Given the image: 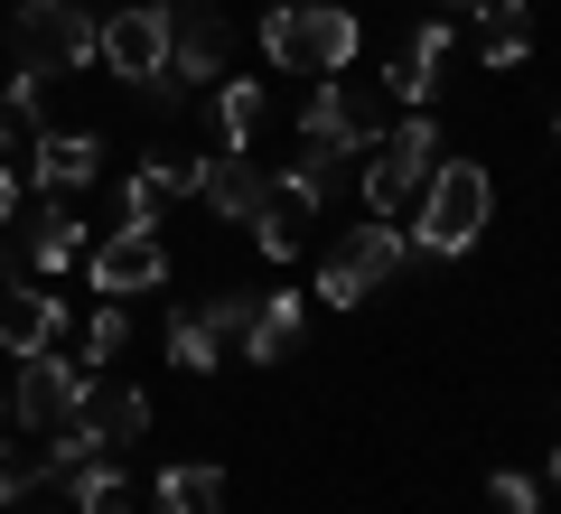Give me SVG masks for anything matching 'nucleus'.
Listing matches in <instances>:
<instances>
[{
  "label": "nucleus",
  "mask_w": 561,
  "mask_h": 514,
  "mask_svg": "<svg viewBox=\"0 0 561 514\" xmlns=\"http://www.w3.org/2000/svg\"><path fill=\"white\" fill-rule=\"evenodd\" d=\"M486 495H496L505 514H542V477H524V468H496V477H486Z\"/></svg>",
  "instance_id": "nucleus-28"
},
{
  "label": "nucleus",
  "mask_w": 561,
  "mask_h": 514,
  "mask_svg": "<svg viewBox=\"0 0 561 514\" xmlns=\"http://www.w3.org/2000/svg\"><path fill=\"white\" fill-rule=\"evenodd\" d=\"M542 477H552V487H561V449H552V458H542Z\"/></svg>",
  "instance_id": "nucleus-32"
},
{
  "label": "nucleus",
  "mask_w": 561,
  "mask_h": 514,
  "mask_svg": "<svg viewBox=\"0 0 561 514\" xmlns=\"http://www.w3.org/2000/svg\"><path fill=\"white\" fill-rule=\"evenodd\" d=\"M449 47H459V28H449V10H431V20H421L412 38H402L393 57H383V76H375V84H383L393 103H412V113H421V103L440 94V66H449Z\"/></svg>",
  "instance_id": "nucleus-11"
},
{
  "label": "nucleus",
  "mask_w": 561,
  "mask_h": 514,
  "mask_svg": "<svg viewBox=\"0 0 561 514\" xmlns=\"http://www.w3.org/2000/svg\"><path fill=\"white\" fill-rule=\"evenodd\" d=\"M84 272H94V299H140L169 281V243L150 235V225H113V235L84 253Z\"/></svg>",
  "instance_id": "nucleus-9"
},
{
  "label": "nucleus",
  "mask_w": 561,
  "mask_h": 514,
  "mask_svg": "<svg viewBox=\"0 0 561 514\" xmlns=\"http://www.w3.org/2000/svg\"><path fill=\"white\" fill-rule=\"evenodd\" d=\"M122 346H131V318H122V299H103V309L84 318V336H76V365L94 375V365H113Z\"/></svg>",
  "instance_id": "nucleus-25"
},
{
  "label": "nucleus",
  "mask_w": 561,
  "mask_h": 514,
  "mask_svg": "<svg viewBox=\"0 0 561 514\" xmlns=\"http://www.w3.org/2000/svg\"><path fill=\"white\" fill-rule=\"evenodd\" d=\"M179 197H197V159L187 150H160V159H140L131 179H122V216L113 225H150V235H160V216Z\"/></svg>",
  "instance_id": "nucleus-12"
},
{
  "label": "nucleus",
  "mask_w": 561,
  "mask_h": 514,
  "mask_svg": "<svg viewBox=\"0 0 561 514\" xmlns=\"http://www.w3.org/2000/svg\"><path fill=\"white\" fill-rule=\"evenodd\" d=\"M243 318H253V299H197V309L169 318V365L179 375H216L225 346L243 336Z\"/></svg>",
  "instance_id": "nucleus-10"
},
{
  "label": "nucleus",
  "mask_w": 561,
  "mask_h": 514,
  "mask_svg": "<svg viewBox=\"0 0 561 514\" xmlns=\"http://www.w3.org/2000/svg\"><path fill=\"white\" fill-rule=\"evenodd\" d=\"M486 216H496V179H486L478 159H440V169H431V187H421V206H412V253H421V262L478 253Z\"/></svg>",
  "instance_id": "nucleus-1"
},
{
  "label": "nucleus",
  "mask_w": 561,
  "mask_h": 514,
  "mask_svg": "<svg viewBox=\"0 0 561 514\" xmlns=\"http://www.w3.org/2000/svg\"><path fill=\"white\" fill-rule=\"evenodd\" d=\"M94 66H113L122 84H150L169 66V0H122L94 28Z\"/></svg>",
  "instance_id": "nucleus-8"
},
{
  "label": "nucleus",
  "mask_w": 561,
  "mask_h": 514,
  "mask_svg": "<svg viewBox=\"0 0 561 514\" xmlns=\"http://www.w3.org/2000/svg\"><path fill=\"white\" fill-rule=\"evenodd\" d=\"M346 159H356V150H328V140H309V150L290 159V169H280L272 187H280V197H290V206L309 216V206H328V197L346 187Z\"/></svg>",
  "instance_id": "nucleus-18"
},
{
  "label": "nucleus",
  "mask_w": 561,
  "mask_h": 514,
  "mask_svg": "<svg viewBox=\"0 0 561 514\" xmlns=\"http://www.w3.org/2000/svg\"><path fill=\"white\" fill-rule=\"evenodd\" d=\"M319 299H328V309H356V299H365V281L346 272L337 253H328V262H319Z\"/></svg>",
  "instance_id": "nucleus-29"
},
{
  "label": "nucleus",
  "mask_w": 561,
  "mask_h": 514,
  "mask_svg": "<svg viewBox=\"0 0 561 514\" xmlns=\"http://www.w3.org/2000/svg\"><path fill=\"white\" fill-rule=\"evenodd\" d=\"M28 169H38L47 197H76V187L103 179V140L94 132H38V140H28Z\"/></svg>",
  "instance_id": "nucleus-16"
},
{
  "label": "nucleus",
  "mask_w": 561,
  "mask_h": 514,
  "mask_svg": "<svg viewBox=\"0 0 561 514\" xmlns=\"http://www.w3.org/2000/svg\"><path fill=\"white\" fill-rule=\"evenodd\" d=\"M84 393H94V375H84L76 356H57V346H38V356H20V384L0 393V421H20V431H57V421L84 412Z\"/></svg>",
  "instance_id": "nucleus-5"
},
{
  "label": "nucleus",
  "mask_w": 561,
  "mask_h": 514,
  "mask_svg": "<svg viewBox=\"0 0 561 514\" xmlns=\"http://www.w3.org/2000/svg\"><path fill=\"white\" fill-rule=\"evenodd\" d=\"M57 336H66V299L47 281H0V346L10 356H38Z\"/></svg>",
  "instance_id": "nucleus-13"
},
{
  "label": "nucleus",
  "mask_w": 561,
  "mask_h": 514,
  "mask_svg": "<svg viewBox=\"0 0 561 514\" xmlns=\"http://www.w3.org/2000/svg\"><path fill=\"white\" fill-rule=\"evenodd\" d=\"M300 225H309V216L272 187V197L253 206V253H262V262H300Z\"/></svg>",
  "instance_id": "nucleus-24"
},
{
  "label": "nucleus",
  "mask_w": 561,
  "mask_h": 514,
  "mask_svg": "<svg viewBox=\"0 0 561 514\" xmlns=\"http://www.w3.org/2000/svg\"><path fill=\"white\" fill-rule=\"evenodd\" d=\"M0 281H10V253H0Z\"/></svg>",
  "instance_id": "nucleus-34"
},
{
  "label": "nucleus",
  "mask_w": 561,
  "mask_h": 514,
  "mask_svg": "<svg viewBox=\"0 0 561 514\" xmlns=\"http://www.w3.org/2000/svg\"><path fill=\"white\" fill-rule=\"evenodd\" d=\"M542 514H561V505H542Z\"/></svg>",
  "instance_id": "nucleus-35"
},
{
  "label": "nucleus",
  "mask_w": 561,
  "mask_h": 514,
  "mask_svg": "<svg viewBox=\"0 0 561 514\" xmlns=\"http://www.w3.org/2000/svg\"><path fill=\"white\" fill-rule=\"evenodd\" d=\"M0 431H10V421H0Z\"/></svg>",
  "instance_id": "nucleus-36"
},
{
  "label": "nucleus",
  "mask_w": 561,
  "mask_h": 514,
  "mask_svg": "<svg viewBox=\"0 0 561 514\" xmlns=\"http://www.w3.org/2000/svg\"><path fill=\"white\" fill-rule=\"evenodd\" d=\"M534 57V20L505 10V20H478V66H524Z\"/></svg>",
  "instance_id": "nucleus-26"
},
{
  "label": "nucleus",
  "mask_w": 561,
  "mask_h": 514,
  "mask_svg": "<svg viewBox=\"0 0 561 514\" xmlns=\"http://www.w3.org/2000/svg\"><path fill=\"white\" fill-rule=\"evenodd\" d=\"M47 477H66L57 449H28V458H20V449H0V505H10V495H38Z\"/></svg>",
  "instance_id": "nucleus-27"
},
{
  "label": "nucleus",
  "mask_w": 561,
  "mask_h": 514,
  "mask_svg": "<svg viewBox=\"0 0 561 514\" xmlns=\"http://www.w3.org/2000/svg\"><path fill=\"white\" fill-rule=\"evenodd\" d=\"M337 262H346V272H356L365 281V290H383V281H402V272H412V235H402V225L393 216H375V225H346V243H337Z\"/></svg>",
  "instance_id": "nucleus-17"
},
{
  "label": "nucleus",
  "mask_w": 561,
  "mask_h": 514,
  "mask_svg": "<svg viewBox=\"0 0 561 514\" xmlns=\"http://www.w3.org/2000/svg\"><path fill=\"white\" fill-rule=\"evenodd\" d=\"M197 197H206V216L253 225V206L272 197V179L253 169V150H206V159H197Z\"/></svg>",
  "instance_id": "nucleus-14"
},
{
  "label": "nucleus",
  "mask_w": 561,
  "mask_h": 514,
  "mask_svg": "<svg viewBox=\"0 0 561 514\" xmlns=\"http://www.w3.org/2000/svg\"><path fill=\"white\" fill-rule=\"evenodd\" d=\"M383 132H393V94H383V84L309 76V103H300V140H328V150H375Z\"/></svg>",
  "instance_id": "nucleus-4"
},
{
  "label": "nucleus",
  "mask_w": 561,
  "mask_h": 514,
  "mask_svg": "<svg viewBox=\"0 0 561 514\" xmlns=\"http://www.w3.org/2000/svg\"><path fill=\"white\" fill-rule=\"evenodd\" d=\"M262 113H272V94H262V76H225V84H216V140H225V150H253Z\"/></svg>",
  "instance_id": "nucleus-20"
},
{
  "label": "nucleus",
  "mask_w": 561,
  "mask_h": 514,
  "mask_svg": "<svg viewBox=\"0 0 561 514\" xmlns=\"http://www.w3.org/2000/svg\"><path fill=\"white\" fill-rule=\"evenodd\" d=\"M10 140H20V122H10V103H0V150H10Z\"/></svg>",
  "instance_id": "nucleus-31"
},
{
  "label": "nucleus",
  "mask_w": 561,
  "mask_h": 514,
  "mask_svg": "<svg viewBox=\"0 0 561 514\" xmlns=\"http://www.w3.org/2000/svg\"><path fill=\"white\" fill-rule=\"evenodd\" d=\"M300 328H309V290H262L253 299V318H243V365H290V346H300Z\"/></svg>",
  "instance_id": "nucleus-15"
},
{
  "label": "nucleus",
  "mask_w": 561,
  "mask_h": 514,
  "mask_svg": "<svg viewBox=\"0 0 561 514\" xmlns=\"http://www.w3.org/2000/svg\"><path fill=\"white\" fill-rule=\"evenodd\" d=\"M0 76H10V28H0Z\"/></svg>",
  "instance_id": "nucleus-33"
},
{
  "label": "nucleus",
  "mask_w": 561,
  "mask_h": 514,
  "mask_svg": "<svg viewBox=\"0 0 561 514\" xmlns=\"http://www.w3.org/2000/svg\"><path fill=\"white\" fill-rule=\"evenodd\" d=\"M225 76V20L206 10V0H187V10H169V66L140 94H160V103H179V94H197V84H216Z\"/></svg>",
  "instance_id": "nucleus-7"
},
{
  "label": "nucleus",
  "mask_w": 561,
  "mask_h": 514,
  "mask_svg": "<svg viewBox=\"0 0 561 514\" xmlns=\"http://www.w3.org/2000/svg\"><path fill=\"white\" fill-rule=\"evenodd\" d=\"M431 169H440V122L431 113H402L393 132L365 150V216H412L421 187H431Z\"/></svg>",
  "instance_id": "nucleus-3"
},
{
  "label": "nucleus",
  "mask_w": 561,
  "mask_h": 514,
  "mask_svg": "<svg viewBox=\"0 0 561 514\" xmlns=\"http://www.w3.org/2000/svg\"><path fill=\"white\" fill-rule=\"evenodd\" d=\"M225 495H234V477L206 468V458H187V468H160V514H225Z\"/></svg>",
  "instance_id": "nucleus-19"
},
{
  "label": "nucleus",
  "mask_w": 561,
  "mask_h": 514,
  "mask_svg": "<svg viewBox=\"0 0 561 514\" xmlns=\"http://www.w3.org/2000/svg\"><path fill=\"white\" fill-rule=\"evenodd\" d=\"M66 477H76V514H131V477H122L113 449L84 458V468H66Z\"/></svg>",
  "instance_id": "nucleus-22"
},
{
  "label": "nucleus",
  "mask_w": 561,
  "mask_h": 514,
  "mask_svg": "<svg viewBox=\"0 0 561 514\" xmlns=\"http://www.w3.org/2000/svg\"><path fill=\"white\" fill-rule=\"evenodd\" d=\"M76 253H84V225H76V216H66V206H57V197H47V206H38V216H28V272H38V281H47V272H66V262H76Z\"/></svg>",
  "instance_id": "nucleus-21"
},
{
  "label": "nucleus",
  "mask_w": 561,
  "mask_h": 514,
  "mask_svg": "<svg viewBox=\"0 0 561 514\" xmlns=\"http://www.w3.org/2000/svg\"><path fill=\"white\" fill-rule=\"evenodd\" d=\"M94 10H76V0H20V20H10V47H20V66H47V76H66V66H94Z\"/></svg>",
  "instance_id": "nucleus-6"
},
{
  "label": "nucleus",
  "mask_w": 561,
  "mask_h": 514,
  "mask_svg": "<svg viewBox=\"0 0 561 514\" xmlns=\"http://www.w3.org/2000/svg\"><path fill=\"white\" fill-rule=\"evenodd\" d=\"M0 225H20V179L0 169Z\"/></svg>",
  "instance_id": "nucleus-30"
},
{
  "label": "nucleus",
  "mask_w": 561,
  "mask_h": 514,
  "mask_svg": "<svg viewBox=\"0 0 561 514\" xmlns=\"http://www.w3.org/2000/svg\"><path fill=\"white\" fill-rule=\"evenodd\" d=\"M84 421H94V439H103V449H131V439L150 431V402H140L131 384H122V393H103V402L84 393Z\"/></svg>",
  "instance_id": "nucleus-23"
},
{
  "label": "nucleus",
  "mask_w": 561,
  "mask_h": 514,
  "mask_svg": "<svg viewBox=\"0 0 561 514\" xmlns=\"http://www.w3.org/2000/svg\"><path fill=\"white\" fill-rule=\"evenodd\" d=\"M356 47H365V28L337 0H280L272 20H262V57H272L280 76H346Z\"/></svg>",
  "instance_id": "nucleus-2"
}]
</instances>
